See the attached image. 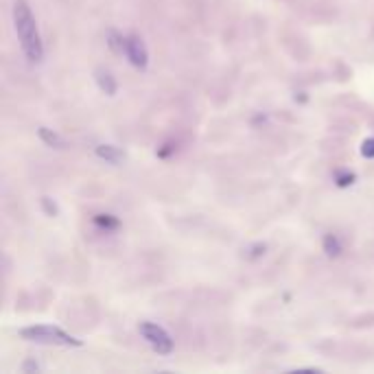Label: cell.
Listing matches in <instances>:
<instances>
[{
    "mask_svg": "<svg viewBox=\"0 0 374 374\" xmlns=\"http://www.w3.org/2000/svg\"><path fill=\"white\" fill-rule=\"evenodd\" d=\"M13 29H16L20 48L26 60L31 64H39L44 60V44H42L37 22L26 0H16V5H13Z\"/></svg>",
    "mask_w": 374,
    "mask_h": 374,
    "instance_id": "6da1fadb",
    "label": "cell"
},
{
    "mask_svg": "<svg viewBox=\"0 0 374 374\" xmlns=\"http://www.w3.org/2000/svg\"><path fill=\"white\" fill-rule=\"evenodd\" d=\"M20 337L26 341L35 344H48V346H81V339L73 337L71 332H66L60 326L51 324H37V326H26L20 330Z\"/></svg>",
    "mask_w": 374,
    "mask_h": 374,
    "instance_id": "7a4b0ae2",
    "label": "cell"
},
{
    "mask_svg": "<svg viewBox=\"0 0 374 374\" xmlns=\"http://www.w3.org/2000/svg\"><path fill=\"white\" fill-rule=\"evenodd\" d=\"M138 330H141L143 339L158 355H171L173 353V339H171V335L162 326H158L156 322H143L141 326H138Z\"/></svg>",
    "mask_w": 374,
    "mask_h": 374,
    "instance_id": "3957f363",
    "label": "cell"
},
{
    "mask_svg": "<svg viewBox=\"0 0 374 374\" xmlns=\"http://www.w3.org/2000/svg\"><path fill=\"white\" fill-rule=\"evenodd\" d=\"M125 55H127V60L134 68L138 71H145L149 66V51L145 46V42L141 35H130L127 37V46H125Z\"/></svg>",
    "mask_w": 374,
    "mask_h": 374,
    "instance_id": "277c9868",
    "label": "cell"
},
{
    "mask_svg": "<svg viewBox=\"0 0 374 374\" xmlns=\"http://www.w3.org/2000/svg\"><path fill=\"white\" fill-rule=\"evenodd\" d=\"M94 154H96V158H101V160H105L109 164H118V162L125 160V154L114 145H99L94 149Z\"/></svg>",
    "mask_w": 374,
    "mask_h": 374,
    "instance_id": "5b68a950",
    "label": "cell"
},
{
    "mask_svg": "<svg viewBox=\"0 0 374 374\" xmlns=\"http://www.w3.org/2000/svg\"><path fill=\"white\" fill-rule=\"evenodd\" d=\"M94 79H96V86H99L101 92H105L107 96H114L116 94L118 86H116V79L112 77V73H107V71H103V68H99Z\"/></svg>",
    "mask_w": 374,
    "mask_h": 374,
    "instance_id": "8992f818",
    "label": "cell"
},
{
    "mask_svg": "<svg viewBox=\"0 0 374 374\" xmlns=\"http://www.w3.org/2000/svg\"><path fill=\"white\" fill-rule=\"evenodd\" d=\"M37 134H39V138H42V141H44L48 147H55V149H62V147H64V138H62L57 132H53V130H48V127H39Z\"/></svg>",
    "mask_w": 374,
    "mask_h": 374,
    "instance_id": "52a82bcc",
    "label": "cell"
},
{
    "mask_svg": "<svg viewBox=\"0 0 374 374\" xmlns=\"http://www.w3.org/2000/svg\"><path fill=\"white\" fill-rule=\"evenodd\" d=\"M107 46L112 48L116 55H123L125 53V46H127V37H123L118 31H107Z\"/></svg>",
    "mask_w": 374,
    "mask_h": 374,
    "instance_id": "ba28073f",
    "label": "cell"
},
{
    "mask_svg": "<svg viewBox=\"0 0 374 374\" xmlns=\"http://www.w3.org/2000/svg\"><path fill=\"white\" fill-rule=\"evenodd\" d=\"M322 247L328 256H339L341 254V241L337 239V234H326L322 239Z\"/></svg>",
    "mask_w": 374,
    "mask_h": 374,
    "instance_id": "9c48e42d",
    "label": "cell"
},
{
    "mask_svg": "<svg viewBox=\"0 0 374 374\" xmlns=\"http://www.w3.org/2000/svg\"><path fill=\"white\" fill-rule=\"evenodd\" d=\"M94 224L99 228H105V230H116L118 228V219L112 217V215H96Z\"/></svg>",
    "mask_w": 374,
    "mask_h": 374,
    "instance_id": "30bf717a",
    "label": "cell"
},
{
    "mask_svg": "<svg viewBox=\"0 0 374 374\" xmlns=\"http://www.w3.org/2000/svg\"><path fill=\"white\" fill-rule=\"evenodd\" d=\"M355 182V173H337V177H335V184L339 186V188H346V186H350Z\"/></svg>",
    "mask_w": 374,
    "mask_h": 374,
    "instance_id": "8fae6325",
    "label": "cell"
},
{
    "mask_svg": "<svg viewBox=\"0 0 374 374\" xmlns=\"http://www.w3.org/2000/svg\"><path fill=\"white\" fill-rule=\"evenodd\" d=\"M42 206H44L46 215H51V217H57L60 208H57V204H55V202H53L51 197H42Z\"/></svg>",
    "mask_w": 374,
    "mask_h": 374,
    "instance_id": "7c38bea8",
    "label": "cell"
},
{
    "mask_svg": "<svg viewBox=\"0 0 374 374\" xmlns=\"http://www.w3.org/2000/svg\"><path fill=\"white\" fill-rule=\"evenodd\" d=\"M362 156L364 158H374V138H368L362 145Z\"/></svg>",
    "mask_w": 374,
    "mask_h": 374,
    "instance_id": "4fadbf2b",
    "label": "cell"
},
{
    "mask_svg": "<svg viewBox=\"0 0 374 374\" xmlns=\"http://www.w3.org/2000/svg\"><path fill=\"white\" fill-rule=\"evenodd\" d=\"M265 245H262V243H258V245H254L252 249H249V252H252V254H249V258H258V256H262V254H265Z\"/></svg>",
    "mask_w": 374,
    "mask_h": 374,
    "instance_id": "5bb4252c",
    "label": "cell"
},
{
    "mask_svg": "<svg viewBox=\"0 0 374 374\" xmlns=\"http://www.w3.org/2000/svg\"><path fill=\"white\" fill-rule=\"evenodd\" d=\"M24 372H31V370H39V366L37 364H33V362H29V364H24V368H22Z\"/></svg>",
    "mask_w": 374,
    "mask_h": 374,
    "instance_id": "9a60e30c",
    "label": "cell"
}]
</instances>
